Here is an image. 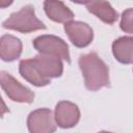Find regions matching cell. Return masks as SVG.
I'll return each mask as SVG.
<instances>
[{
    "instance_id": "cell-1",
    "label": "cell",
    "mask_w": 133,
    "mask_h": 133,
    "mask_svg": "<svg viewBox=\"0 0 133 133\" xmlns=\"http://www.w3.org/2000/svg\"><path fill=\"white\" fill-rule=\"evenodd\" d=\"M19 71L22 77L31 84L45 86L50 83L51 78L61 76L63 65L59 57L41 53L34 58L22 60Z\"/></svg>"
},
{
    "instance_id": "cell-2",
    "label": "cell",
    "mask_w": 133,
    "mask_h": 133,
    "mask_svg": "<svg viewBox=\"0 0 133 133\" xmlns=\"http://www.w3.org/2000/svg\"><path fill=\"white\" fill-rule=\"evenodd\" d=\"M79 66L84 76L87 89L95 91L102 87L109 86L108 66L97 53L91 52L81 55L79 58Z\"/></svg>"
},
{
    "instance_id": "cell-3",
    "label": "cell",
    "mask_w": 133,
    "mask_h": 133,
    "mask_svg": "<svg viewBox=\"0 0 133 133\" xmlns=\"http://www.w3.org/2000/svg\"><path fill=\"white\" fill-rule=\"evenodd\" d=\"M2 25L6 29L16 30L23 33L46 29L45 24L35 17L34 8L32 5H26L19 11L11 14L10 17L4 21Z\"/></svg>"
},
{
    "instance_id": "cell-4",
    "label": "cell",
    "mask_w": 133,
    "mask_h": 133,
    "mask_svg": "<svg viewBox=\"0 0 133 133\" xmlns=\"http://www.w3.org/2000/svg\"><path fill=\"white\" fill-rule=\"evenodd\" d=\"M33 47L39 53L53 55L64 59L68 62L71 61L66 43L55 35H42L36 37L33 41Z\"/></svg>"
},
{
    "instance_id": "cell-5",
    "label": "cell",
    "mask_w": 133,
    "mask_h": 133,
    "mask_svg": "<svg viewBox=\"0 0 133 133\" xmlns=\"http://www.w3.org/2000/svg\"><path fill=\"white\" fill-rule=\"evenodd\" d=\"M1 86L5 94L12 101L20 103H32L34 94L27 87L18 82L11 75L2 71L1 72Z\"/></svg>"
},
{
    "instance_id": "cell-6",
    "label": "cell",
    "mask_w": 133,
    "mask_h": 133,
    "mask_svg": "<svg viewBox=\"0 0 133 133\" xmlns=\"http://www.w3.org/2000/svg\"><path fill=\"white\" fill-rule=\"evenodd\" d=\"M27 126L31 133H51L56 130L52 111L47 108L32 111L27 118Z\"/></svg>"
},
{
    "instance_id": "cell-7",
    "label": "cell",
    "mask_w": 133,
    "mask_h": 133,
    "mask_svg": "<svg viewBox=\"0 0 133 133\" xmlns=\"http://www.w3.org/2000/svg\"><path fill=\"white\" fill-rule=\"evenodd\" d=\"M64 30L72 44L79 48L88 46L94 37L92 29L89 27V25L83 22H66L64 25Z\"/></svg>"
},
{
    "instance_id": "cell-8",
    "label": "cell",
    "mask_w": 133,
    "mask_h": 133,
    "mask_svg": "<svg viewBox=\"0 0 133 133\" xmlns=\"http://www.w3.org/2000/svg\"><path fill=\"white\" fill-rule=\"evenodd\" d=\"M54 118L59 127L72 128L78 123L80 118L79 108L72 102L61 101L56 105Z\"/></svg>"
},
{
    "instance_id": "cell-9",
    "label": "cell",
    "mask_w": 133,
    "mask_h": 133,
    "mask_svg": "<svg viewBox=\"0 0 133 133\" xmlns=\"http://www.w3.org/2000/svg\"><path fill=\"white\" fill-rule=\"evenodd\" d=\"M44 9L46 15L54 22L66 23L74 18L73 11L60 0H45Z\"/></svg>"
},
{
    "instance_id": "cell-10",
    "label": "cell",
    "mask_w": 133,
    "mask_h": 133,
    "mask_svg": "<svg viewBox=\"0 0 133 133\" xmlns=\"http://www.w3.org/2000/svg\"><path fill=\"white\" fill-rule=\"evenodd\" d=\"M87 10L107 24H113L117 20V12L106 0H92L87 4Z\"/></svg>"
},
{
    "instance_id": "cell-11",
    "label": "cell",
    "mask_w": 133,
    "mask_h": 133,
    "mask_svg": "<svg viewBox=\"0 0 133 133\" xmlns=\"http://www.w3.org/2000/svg\"><path fill=\"white\" fill-rule=\"evenodd\" d=\"M22 53V43L12 35H3L0 41V56L4 61H12Z\"/></svg>"
},
{
    "instance_id": "cell-12",
    "label": "cell",
    "mask_w": 133,
    "mask_h": 133,
    "mask_svg": "<svg viewBox=\"0 0 133 133\" xmlns=\"http://www.w3.org/2000/svg\"><path fill=\"white\" fill-rule=\"evenodd\" d=\"M112 52L116 60L122 63L133 62V37L123 36L112 44Z\"/></svg>"
},
{
    "instance_id": "cell-13",
    "label": "cell",
    "mask_w": 133,
    "mask_h": 133,
    "mask_svg": "<svg viewBox=\"0 0 133 133\" xmlns=\"http://www.w3.org/2000/svg\"><path fill=\"white\" fill-rule=\"evenodd\" d=\"M121 28L127 33H133V8H128L122 14Z\"/></svg>"
},
{
    "instance_id": "cell-14",
    "label": "cell",
    "mask_w": 133,
    "mask_h": 133,
    "mask_svg": "<svg viewBox=\"0 0 133 133\" xmlns=\"http://www.w3.org/2000/svg\"><path fill=\"white\" fill-rule=\"evenodd\" d=\"M12 3V0H0V6L1 8H4Z\"/></svg>"
},
{
    "instance_id": "cell-15",
    "label": "cell",
    "mask_w": 133,
    "mask_h": 133,
    "mask_svg": "<svg viewBox=\"0 0 133 133\" xmlns=\"http://www.w3.org/2000/svg\"><path fill=\"white\" fill-rule=\"evenodd\" d=\"M71 1H73L75 3H79V4H85V3L90 2L91 0H71Z\"/></svg>"
}]
</instances>
